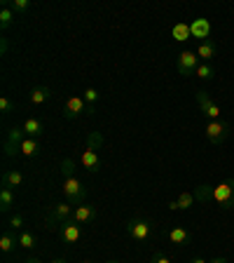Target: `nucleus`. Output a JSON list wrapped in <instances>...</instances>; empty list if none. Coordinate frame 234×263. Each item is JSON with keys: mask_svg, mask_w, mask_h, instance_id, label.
<instances>
[{"mask_svg": "<svg viewBox=\"0 0 234 263\" xmlns=\"http://www.w3.org/2000/svg\"><path fill=\"white\" fill-rule=\"evenodd\" d=\"M61 174H63V195L68 197V202H71L73 207L84 204V200H87V186L77 179L75 160L73 158L61 160Z\"/></svg>", "mask_w": 234, "mask_h": 263, "instance_id": "nucleus-1", "label": "nucleus"}, {"mask_svg": "<svg viewBox=\"0 0 234 263\" xmlns=\"http://www.w3.org/2000/svg\"><path fill=\"white\" fill-rule=\"evenodd\" d=\"M103 143V137L101 134H89V139H87V148L82 151V155H80V164L84 167L87 172H92V174H96L98 170H101V158H98V146Z\"/></svg>", "mask_w": 234, "mask_h": 263, "instance_id": "nucleus-2", "label": "nucleus"}, {"mask_svg": "<svg viewBox=\"0 0 234 263\" xmlns=\"http://www.w3.org/2000/svg\"><path fill=\"white\" fill-rule=\"evenodd\" d=\"M19 245H22L24 249H33V247L38 245V237L33 235L31 230H22V233H19Z\"/></svg>", "mask_w": 234, "mask_h": 263, "instance_id": "nucleus-26", "label": "nucleus"}, {"mask_svg": "<svg viewBox=\"0 0 234 263\" xmlns=\"http://www.w3.org/2000/svg\"><path fill=\"white\" fill-rule=\"evenodd\" d=\"M208 263H227V258H225V256H218V258H213V261H208Z\"/></svg>", "mask_w": 234, "mask_h": 263, "instance_id": "nucleus-33", "label": "nucleus"}, {"mask_svg": "<svg viewBox=\"0 0 234 263\" xmlns=\"http://www.w3.org/2000/svg\"><path fill=\"white\" fill-rule=\"evenodd\" d=\"M12 22H14V12H12V7L7 5V3H3V10H0V28H3V31L10 28Z\"/></svg>", "mask_w": 234, "mask_h": 263, "instance_id": "nucleus-25", "label": "nucleus"}, {"mask_svg": "<svg viewBox=\"0 0 234 263\" xmlns=\"http://www.w3.org/2000/svg\"><path fill=\"white\" fill-rule=\"evenodd\" d=\"M199 57L197 52H190V49H183L178 54V61H176V68H178L180 76H195V71L199 68Z\"/></svg>", "mask_w": 234, "mask_h": 263, "instance_id": "nucleus-7", "label": "nucleus"}, {"mask_svg": "<svg viewBox=\"0 0 234 263\" xmlns=\"http://www.w3.org/2000/svg\"><path fill=\"white\" fill-rule=\"evenodd\" d=\"M108 263H122V261H108Z\"/></svg>", "mask_w": 234, "mask_h": 263, "instance_id": "nucleus-37", "label": "nucleus"}, {"mask_svg": "<svg viewBox=\"0 0 234 263\" xmlns=\"http://www.w3.org/2000/svg\"><path fill=\"white\" fill-rule=\"evenodd\" d=\"M16 230H5L3 235H0V252L3 254H14L16 245H19V235H14Z\"/></svg>", "mask_w": 234, "mask_h": 263, "instance_id": "nucleus-16", "label": "nucleus"}, {"mask_svg": "<svg viewBox=\"0 0 234 263\" xmlns=\"http://www.w3.org/2000/svg\"><path fill=\"white\" fill-rule=\"evenodd\" d=\"M216 54H218V45H216V40H202L199 43V47H197V57L204 61V64H211L213 59H216Z\"/></svg>", "mask_w": 234, "mask_h": 263, "instance_id": "nucleus-14", "label": "nucleus"}, {"mask_svg": "<svg viewBox=\"0 0 234 263\" xmlns=\"http://www.w3.org/2000/svg\"><path fill=\"white\" fill-rule=\"evenodd\" d=\"M24 263H40V258H28V261H24Z\"/></svg>", "mask_w": 234, "mask_h": 263, "instance_id": "nucleus-35", "label": "nucleus"}, {"mask_svg": "<svg viewBox=\"0 0 234 263\" xmlns=\"http://www.w3.org/2000/svg\"><path fill=\"white\" fill-rule=\"evenodd\" d=\"M190 33H192V38H199V43H202V40H208L211 38V22L204 19V16L192 19L190 22Z\"/></svg>", "mask_w": 234, "mask_h": 263, "instance_id": "nucleus-12", "label": "nucleus"}, {"mask_svg": "<svg viewBox=\"0 0 234 263\" xmlns=\"http://www.w3.org/2000/svg\"><path fill=\"white\" fill-rule=\"evenodd\" d=\"M12 204H14V191L12 188H0V212L7 214L12 209Z\"/></svg>", "mask_w": 234, "mask_h": 263, "instance_id": "nucleus-23", "label": "nucleus"}, {"mask_svg": "<svg viewBox=\"0 0 234 263\" xmlns=\"http://www.w3.org/2000/svg\"><path fill=\"white\" fill-rule=\"evenodd\" d=\"M22 155H26V158H38L40 155V143H38V139H24V143H22Z\"/></svg>", "mask_w": 234, "mask_h": 263, "instance_id": "nucleus-22", "label": "nucleus"}, {"mask_svg": "<svg viewBox=\"0 0 234 263\" xmlns=\"http://www.w3.org/2000/svg\"><path fill=\"white\" fill-rule=\"evenodd\" d=\"M24 139H26V134H24L22 127H14V129L7 132V139L5 143H3V151H5V158H16V155L22 153L19 148H22Z\"/></svg>", "mask_w": 234, "mask_h": 263, "instance_id": "nucleus-6", "label": "nucleus"}, {"mask_svg": "<svg viewBox=\"0 0 234 263\" xmlns=\"http://www.w3.org/2000/svg\"><path fill=\"white\" fill-rule=\"evenodd\" d=\"M10 228L12 230H22L24 228V216H22V214H14V216H12V219H10Z\"/></svg>", "mask_w": 234, "mask_h": 263, "instance_id": "nucleus-30", "label": "nucleus"}, {"mask_svg": "<svg viewBox=\"0 0 234 263\" xmlns=\"http://www.w3.org/2000/svg\"><path fill=\"white\" fill-rule=\"evenodd\" d=\"M52 99V89L45 87V85H40V87H33L31 89V97H28V101H31L33 106H42L45 101H49Z\"/></svg>", "mask_w": 234, "mask_h": 263, "instance_id": "nucleus-18", "label": "nucleus"}, {"mask_svg": "<svg viewBox=\"0 0 234 263\" xmlns=\"http://www.w3.org/2000/svg\"><path fill=\"white\" fill-rule=\"evenodd\" d=\"M204 134H206L208 143L220 146V143L229 137V125L227 122H223V120H208L206 125H204Z\"/></svg>", "mask_w": 234, "mask_h": 263, "instance_id": "nucleus-5", "label": "nucleus"}, {"mask_svg": "<svg viewBox=\"0 0 234 263\" xmlns=\"http://www.w3.org/2000/svg\"><path fill=\"white\" fill-rule=\"evenodd\" d=\"M171 38L176 40V43H185V40L192 38V33H190V24H176L174 28H171Z\"/></svg>", "mask_w": 234, "mask_h": 263, "instance_id": "nucleus-21", "label": "nucleus"}, {"mask_svg": "<svg viewBox=\"0 0 234 263\" xmlns=\"http://www.w3.org/2000/svg\"><path fill=\"white\" fill-rule=\"evenodd\" d=\"M12 108H14V101H12L10 97H3V99H0V110H3V115L10 113Z\"/></svg>", "mask_w": 234, "mask_h": 263, "instance_id": "nucleus-31", "label": "nucleus"}, {"mask_svg": "<svg viewBox=\"0 0 234 263\" xmlns=\"http://www.w3.org/2000/svg\"><path fill=\"white\" fill-rule=\"evenodd\" d=\"M87 101L82 97H71L68 101L63 104V118L66 120H77L82 113H87Z\"/></svg>", "mask_w": 234, "mask_h": 263, "instance_id": "nucleus-10", "label": "nucleus"}, {"mask_svg": "<svg viewBox=\"0 0 234 263\" xmlns=\"http://www.w3.org/2000/svg\"><path fill=\"white\" fill-rule=\"evenodd\" d=\"M213 202H218L223 209H234V179L213 186Z\"/></svg>", "mask_w": 234, "mask_h": 263, "instance_id": "nucleus-4", "label": "nucleus"}, {"mask_svg": "<svg viewBox=\"0 0 234 263\" xmlns=\"http://www.w3.org/2000/svg\"><path fill=\"white\" fill-rule=\"evenodd\" d=\"M190 263H208V261H204V258H192Z\"/></svg>", "mask_w": 234, "mask_h": 263, "instance_id": "nucleus-34", "label": "nucleus"}, {"mask_svg": "<svg viewBox=\"0 0 234 263\" xmlns=\"http://www.w3.org/2000/svg\"><path fill=\"white\" fill-rule=\"evenodd\" d=\"M96 219V207L94 204H89V202H84V204H77L75 209H73V221L75 223H92V221Z\"/></svg>", "mask_w": 234, "mask_h": 263, "instance_id": "nucleus-13", "label": "nucleus"}, {"mask_svg": "<svg viewBox=\"0 0 234 263\" xmlns=\"http://www.w3.org/2000/svg\"><path fill=\"white\" fill-rule=\"evenodd\" d=\"M82 99H84V101H87L89 110H92L94 106L98 104V99H101V94H98V92H96V89H94V87H87V89H84V97H82Z\"/></svg>", "mask_w": 234, "mask_h": 263, "instance_id": "nucleus-29", "label": "nucleus"}, {"mask_svg": "<svg viewBox=\"0 0 234 263\" xmlns=\"http://www.w3.org/2000/svg\"><path fill=\"white\" fill-rule=\"evenodd\" d=\"M56 230H59V237L66 242V245H75V242L82 240V226L75 223L73 219L59 223V226H56Z\"/></svg>", "mask_w": 234, "mask_h": 263, "instance_id": "nucleus-9", "label": "nucleus"}, {"mask_svg": "<svg viewBox=\"0 0 234 263\" xmlns=\"http://www.w3.org/2000/svg\"><path fill=\"white\" fill-rule=\"evenodd\" d=\"M24 183V174L19 170H5L3 172V186L5 188H19Z\"/></svg>", "mask_w": 234, "mask_h": 263, "instance_id": "nucleus-20", "label": "nucleus"}, {"mask_svg": "<svg viewBox=\"0 0 234 263\" xmlns=\"http://www.w3.org/2000/svg\"><path fill=\"white\" fill-rule=\"evenodd\" d=\"M195 101H197V106L202 108V113L206 115L208 120H220V106L208 97V92H202V89L195 92Z\"/></svg>", "mask_w": 234, "mask_h": 263, "instance_id": "nucleus-8", "label": "nucleus"}, {"mask_svg": "<svg viewBox=\"0 0 234 263\" xmlns=\"http://www.w3.org/2000/svg\"><path fill=\"white\" fill-rule=\"evenodd\" d=\"M150 263H171L169 256H164L162 252H155L153 256H150Z\"/></svg>", "mask_w": 234, "mask_h": 263, "instance_id": "nucleus-32", "label": "nucleus"}, {"mask_svg": "<svg viewBox=\"0 0 234 263\" xmlns=\"http://www.w3.org/2000/svg\"><path fill=\"white\" fill-rule=\"evenodd\" d=\"M195 76L197 78H202V80H213V76H216V68H213L211 64H199V68L195 71Z\"/></svg>", "mask_w": 234, "mask_h": 263, "instance_id": "nucleus-28", "label": "nucleus"}, {"mask_svg": "<svg viewBox=\"0 0 234 263\" xmlns=\"http://www.w3.org/2000/svg\"><path fill=\"white\" fill-rule=\"evenodd\" d=\"M73 204L71 202H56L54 207L49 209V214H47V221L49 223H63V221H68V219H73Z\"/></svg>", "mask_w": 234, "mask_h": 263, "instance_id": "nucleus-11", "label": "nucleus"}, {"mask_svg": "<svg viewBox=\"0 0 234 263\" xmlns=\"http://www.w3.org/2000/svg\"><path fill=\"white\" fill-rule=\"evenodd\" d=\"M82 263H94V261H82Z\"/></svg>", "mask_w": 234, "mask_h": 263, "instance_id": "nucleus-38", "label": "nucleus"}, {"mask_svg": "<svg viewBox=\"0 0 234 263\" xmlns=\"http://www.w3.org/2000/svg\"><path fill=\"white\" fill-rule=\"evenodd\" d=\"M22 129H24V134H26L28 139H38V137H42L45 134V125L38 120V118H26L24 125H22Z\"/></svg>", "mask_w": 234, "mask_h": 263, "instance_id": "nucleus-15", "label": "nucleus"}, {"mask_svg": "<svg viewBox=\"0 0 234 263\" xmlns=\"http://www.w3.org/2000/svg\"><path fill=\"white\" fill-rule=\"evenodd\" d=\"M197 202V197H195V193H180L176 200H171L169 202V209H183V212H187V209H192V204Z\"/></svg>", "mask_w": 234, "mask_h": 263, "instance_id": "nucleus-17", "label": "nucleus"}, {"mask_svg": "<svg viewBox=\"0 0 234 263\" xmlns=\"http://www.w3.org/2000/svg\"><path fill=\"white\" fill-rule=\"evenodd\" d=\"M126 235L131 237L134 242H145L147 237L153 235V223L147 219H141V216H136V219H131L129 223H126Z\"/></svg>", "mask_w": 234, "mask_h": 263, "instance_id": "nucleus-3", "label": "nucleus"}, {"mask_svg": "<svg viewBox=\"0 0 234 263\" xmlns=\"http://www.w3.org/2000/svg\"><path fill=\"white\" fill-rule=\"evenodd\" d=\"M192 240V235H190V230H185L183 226H176V228H171L169 230V242L171 245H187V242Z\"/></svg>", "mask_w": 234, "mask_h": 263, "instance_id": "nucleus-19", "label": "nucleus"}, {"mask_svg": "<svg viewBox=\"0 0 234 263\" xmlns=\"http://www.w3.org/2000/svg\"><path fill=\"white\" fill-rule=\"evenodd\" d=\"M192 193H195L197 202H213V186H208V183H202V186H197Z\"/></svg>", "mask_w": 234, "mask_h": 263, "instance_id": "nucleus-24", "label": "nucleus"}, {"mask_svg": "<svg viewBox=\"0 0 234 263\" xmlns=\"http://www.w3.org/2000/svg\"><path fill=\"white\" fill-rule=\"evenodd\" d=\"M52 263H68L66 258H56V261H52Z\"/></svg>", "mask_w": 234, "mask_h": 263, "instance_id": "nucleus-36", "label": "nucleus"}, {"mask_svg": "<svg viewBox=\"0 0 234 263\" xmlns=\"http://www.w3.org/2000/svg\"><path fill=\"white\" fill-rule=\"evenodd\" d=\"M5 3L12 7L14 14H24V12L31 10V0H5Z\"/></svg>", "mask_w": 234, "mask_h": 263, "instance_id": "nucleus-27", "label": "nucleus"}]
</instances>
